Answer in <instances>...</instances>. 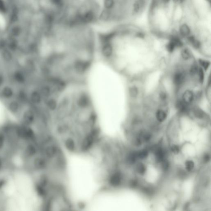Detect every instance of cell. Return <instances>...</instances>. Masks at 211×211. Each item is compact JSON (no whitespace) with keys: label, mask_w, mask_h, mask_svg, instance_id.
<instances>
[{"label":"cell","mask_w":211,"mask_h":211,"mask_svg":"<svg viewBox=\"0 0 211 211\" xmlns=\"http://www.w3.org/2000/svg\"><path fill=\"white\" fill-rule=\"evenodd\" d=\"M9 210L29 211L39 208L41 200L31 179L22 173L13 175L3 186Z\"/></svg>","instance_id":"obj_1"},{"label":"cell","mask_w":211,"mask_h":211,"mask_svg":"<svg viewBox=\"0 0 211 211\" xmlns=\"http://www.w3.org/2000/svg\"><path fill=\"white\" fill-rule=\"evenodd\" d=\"M148 0H133L130 8V15L135 18L141 15L145 11Z\"/></svg>","instance_id":"obj_2"},{"label":"cell","mask_w":211,"mask_h":211,"mask_svg":"<svg viewBox=\"0 0 211 211\" xmlns=\"http://www.w3.org/2000/svg\"><path fill=\"white\" fill-rule=\"evenodd\" d=\"M184 19V9L182 4L174 5L172 9L171 19L172 26L180 24Z\"/></svg>","instance_id":"obj_3"},{"label":"cell","mask_w":211,"mask_h":211,"mask_svg":"<svg viewBox=\"0 0 211 211\" xmlns=\"http://www.w3.org/2000/svg\"><path fill=\"white\" fill-rule=\"evenodd\" d=\"M178 32L181 36L188 37L191 35L193 26L184 20L178 25Z\"/></svg>","instance_id":"obj_4"},{"label":"cell","mask_w":211,"mask_h":211,"mask_svg":"<svg viewBox=\"0 0 211 211\" xmlns=\"http://www.w3.org/2000/svg\"><path fill=\"white\" fill-rule=\"evenodd\" d=\"M193 94L192 91H186L184 93L183 95V99L184 103L186 104L190 103L193 101Z\"/></svg>","instance_id":"obj_5"},{"label":"cell","mask_w":211,"mask_h":211,"mask_svg":"<svg viewBox=\"0 0 211 211\" xmlns=\"http://www.w3.org/2000/svg\"><path fill=\"white\" fill-rule=\"evenodd\" d=\"M188 42L191 43L195 48H198L200 46V42L193 35H190L187 37Z\"/></svg>","instance_id":"obj_6"},{"label":"cell","mask_w":211,"mask_h":211,"mask_svg":"<svg viewBox=\"0 0 211 211\" xmlns=\"http://www.w3.org/2000/svg\"><path fill=\"white\" fill-rule=\"evenodd\" d=\"M184 76L182 73H178L176 74L174 78V82L176 85H180L182 84L184 81Z\"/></svg>","instance_id":"obj_7"},{"label":"cell","mask_w":211,"mask_h":211,"mask_svg":"<svg viewBox=\"0 0 211 211\" xmlns=\"http://www.w3.org/2000/svg\"><path fill=\"white\" fill-rule=\"evenodd\" d=\"M111 10L105 9L101 13L100 19L103 21H107L111 18Z\"/></svg>","instance_id":"obj_8"},{"label":"cell","mask_w":211,"mask_h":211,"mask_svg":"<svg viewBox=\"0 0 211 211\" xmlns=\"http://www.w3.org/2000/svg\"><path fill=\"white\" fill-rule=\"evenodd\" d=\"M14 77L16 81L18 82L19 83H23L25 81L24 75L23 73L20 72V71H16L14 73Z\"/></svg>","instance_id":"obj_9"},{"label":"cell","mask_w":211,"mask_h":211,"mask_svg":"<svg viewBox=\"0 0 211 211\" xmlns=\"http://www.w3.org/2000/svg\"><path fill=\"white\" fill-rule=\"evenodd\" d=\"M31 100L34 103H40L42 100L40 94L37 91L33 92L31 95Z\"/></svg>","instance_id":"obj_10"},{"label":"cell","mask_w":211,"mask_h":211,"mask_svg":"<svg viewBox=\"0 0 211 211\" xmlns=\"http://www.w3.org/2000/svg\"><path fill=\"white\" fill-rule=\"evenodd\" d=\"M2 93L4 97L6 98H10L13 95V91L10 87L6 86L4 87L2 90Z\"/></svg>","instance_id":"obj_11"},{"label":"cell","mask_w":211,"mask_h":211,"mask_svg":"<svg viewBox=\"0 0 211 211\" xmlns=\"http://www.w3.org/2000/svg\"><path fill=\"white\" fill-rule=\"evenodd\" d=\"M156 117L159 122H163L166 119L167 114L166 113L162 110H158L156 113Z\"/></svg>","instance_id":"obj_12"},{"label":"cell","mask_w":211,"mask_h":211,"mask_svg":"<svg viewBox=\"0 0 211 211\" xmlns=\"http://www.w3.org/2000/svg\"><path fill=\"white\" fill-rule=\"evenodd\" d=\"M103 3L105 9L111 10L115 7L116 2L115 0H104Z\"/></svg>","instance_id":"obj_13"},{"label":"cell","mask_w":211,"mask_h":211,"mask_svg":"<svg viewBox=\"0 0 211 211\" xmlns=\"http://www.w3.org/2000/svg\"><path fill=\"white\" fill-rule=\"evenodd\" d=\"M193 113L195 116L198 119H202L205 116L203 111L199 108H195L193 109Z\"/></svg>","instance_id":"obj_14"},{"label":"cell","mask_w":211,"mask_h":211,"mask_svg":"<svg viewBox=\"0 0 211 211\" xmlns=\"http://www.w3.org/2000/svg\"><path fill=\"white\" fill-rule=\"evenodd\" d=\"M2 56L3 59L7 62H10L12 59V54L7 50H5L3 52Z\"/></svg>","instance_id":"obj_15"},{"label":"cell","mask_w":211,"mask_h":211,"mask_svg":"<svg viewBox=\"0 0 211 211\" xmlns=\"http://www.w3.org/2000/svg\"><path fill=\"white\" fill-rule=\"evenodd\" d=\"M19 105L17 102L13 101L10 103L9 106V110L13 113L16 112L18 111Z\"/></svg>","instance_id":"obj_16"},{"label":"cell","mask_w":211,"mask_h":211,"mask_svg":"<svg viewBox=\"0 0 211 211\" xmlns=\"http://www.w3.org/2000/svg\"><path fill=\"white\" fill-rule=\"evenodd\" d=\"M25 119L27 121L31 122L33 120L34 117V113L31 111H26L24 114Z\"/></svg>","instance_id":"obj_17"},{"label":"cell","mask_w":211,"mask_h":211,"mask_svg":"<svg viewBox=\"0 0 211 211\" xmlns=\"http://www.w3.org/2000/svg\"><path fill=\"white\" fill-rule=\"evenodd\" d=\"M181 55L183 59L187 60L190 58L191 55L190 51L188 49H184L182 51Z\"/></svg>","instance_id":"obj_18"},{"label":"cell","mask_w":211,"mask_h":211,"mask_svg":"<svg viewBox=\"0 0 211 211\" xmlns=\"http://www.w3.org/2000/svg\"><path fill=\"white\" fill-rule=\"evenodd\" d=\"M6 19L2 14L0 13V29H4L6 28Z\"/></svg>","instance_id":"obj_19"},{"label":"cell","mask_w":211,"mask_h":211,"mask_svg":"<svg viewBox=\"0 0 211 211\" xmlns=\"http://www.w3.org/2000/svg\"><path fill=\"white\" fill-rule=\"evenodd\" d=\"M176 47L175 42L171 40L170 42L167 45V49L169 52H172L174 50L175 47Z\"/></svg>","instance_id":"obj_20"},{"label":"cell","mask_w":211,"mask_h":211,"mask_svg":"<svg viewBox=\"0 0 211 211\" xmlns=\"http://www.w3.org/2000/svg\"><path fill=\"white\" fill-rule=\"evenodd\" d=\"M129 93L131 97H135L137 96L138 91L136 87H133L130 89Z\"/></svg>","instance_id":"obj_21"},{"label":"cell","mask_w":211,"mask_h":211,"mask_svg":"<svg viewBox=\"0 0 211 211\" xmlns=\"http://www.w3.org/2000/svg\"><path fill=\"white\" fill-rule=\"evenodd\" d=\"M158 2L159 4L163 6H169L172 3V0H158Z\"/></svg>","instance_id":"obj_22"},{"label":"cell","mask_w":211,"mask_h":211,"mask_svg":"<svg viewBox=\"0 0 211 211\" xmlns=\"http://www.w3.org/2000/svg\"><path fill=\"white\" fill-rule=\"evenodd\" d=\"M199 63L200 65L204 68L205 70H207L210 65V63L208 61L203 60V59H200L199 60Z\"/></svg>","instance_id":"obj_23"},{"label":"cell","mask_w":211,"mask_h":211,"mask_svg":"<svg viewBox=\"0 0 211 211\" xmlns=\"http://www.w3.org/2000/svg\"><path fill=\"white\" fill-rule=\"evenodd\" d=\"M18 98L19 100L22 102L24 101L26 99V95L24 92H20L19 94Z\"/></svg>","instance_id":"obj_24"},{"label":"cell","mask_w":211,"mask_h":211,"mask_svg":"<svg viewBox=\"0 0 211 211\" xmlns=\"http://www.w3.org/2000/svg\"><path fill=\"white\" fill-rule=\"evenodd\" d=\"M199 76V79H200V81L201 83H203V81L204 79V74L203 71V69L200 68L199 69L198 71Z\"/></svg>","instance_id":"obj_25"},{"label":"cell","mask_w":211,"mask_h":211,"mask_svg":"<svg viewBox=\"0 0 211 211\" xmlns=\"http://www.w3.org/2000/svg\"><path fill=\"white\" fill-rule=\"evenodd\" d=\"M198 69L197 68V66L194 65L192 66L191 68L190 72L192 75H195L196 73L198 72Z\"/></svg>","instance_id":"obj_26"},{"label":"cell","mask_w":211,"mask_h":211,"mask_svg":"<svg viewBox=\"0 0 211 211\" xmlns=\"http://www.w3.org/2000/svg\"><path fill=\"white\" fill-rule=\"evenodd\" d=\"M4 81V79L3 76L0 74V86L3 84Z\"/></svg>","instance_id":"obj_27"}]
</instances>
